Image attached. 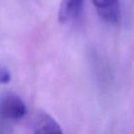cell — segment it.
<instances>
[{
    "label": "cell",
    "instance_id": "3957f363",
    "mask_svg": "<svg viewBox=\"0 0 134 134\" xmlns=\"http://www.w3.org/2000/svg\"><path fill=\"white\" fill-rule=\"evenodd\" d=\"M33 134H63V132L52 116L44 111H40L33 119Z\"/></svg>",
    "mask_w": 134,
    "mask_h": 134
},
{
    "label": "cell",
    "instance_id": "6da1fadb",
    "mask_svg": "<svg viewBox=\"0 0 134 134\" xmlns=\"http://www.w3.org/2000/svg\"><path fill=\"white\" fill-rule=\"evenodd\" d=\"M0 112L6 120L19 121L26 116L27 107L19 96L14 93H7L1 97Z\"/></svg>",
    "mask_w": 134,
    "mask_h": 134
},
{
    "label": "cell",
    "instance_id": "277c9868",
    "mask_svg": "<svg viewBox=\"0 0 134 134\" xmlns=\"http://www.w3.org/2000/svg\"><path fill=\"white\" fill-rule=\"evenodd\" d=\"M84 0H62L58 19L62 23L73 21L78 18L83 7Z\"/></svg>",
    "mask_w": 134,
    "mask_h": 134
},
{
    "label": "cell",
    "instance_id": "7a4b0ae2",
    "mask_svg": "<svg viewBox=\"0 0 134 134\" xmlns=\"http://www.w3.org/2000/svg\"><path fill=\"white\" fill-rule=\"evenodd\" d=\"M99 17L111 25L121 21V6L119 0H91Z\"/></svg>",
    "mask_w": 134,
    "mask_h": 134
},
{
    "label": "cell",
    "instance_id": "5b68a950",
    "mask_svg": "<svg viewBox=\"0 0 134 134\" xmlns=\"http://www.w3.org/2000/svg\"><path fill=\"white\" fill-rule=\"evenodd\" d=\"M10 79H11V75H10L9 70L5 66H2L1 70H0V81H1V83L8 84L10 82Z\"/></svg>",
    "mask_w": 134,
    "mask_h": 134
}]
</instances>
